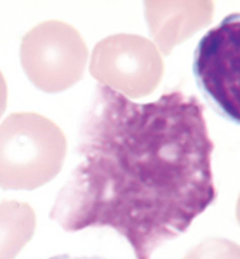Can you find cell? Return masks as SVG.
<instances>
[{
	"instance_id": "30bf717a",
	"label": "cell",
	"mask_w": 240,
	"mask_h": 259,
	"mask_svg": "<svg viewBox=\"0 0 240 259\" xmlns=\"http://www.w3.org/2000/svg\"><path fill=\"white\" fill-rule=\"evenodd\" d=\"M49 259H105V257H87V256H70V254H61V256H53Z\"/></svg>"
},
{
	"instance_id": "52a82bcc",
	"label": "cell",
	"mask_w": 240,
	"mask_h": 259,
	"mask_svg": "<svg viewBox=\"0 0 240 259\" xmlns=\"http://www.w3.org/2000/svg\"><path fill=\"white\" fill-rule=\"evenodd\" d=\"M37 228L33 207L26 202H0V259H16Z\"/></svg>"
},
{
	"instance_id": "7a4b0ae2",
	"label": "cell",
	"mask_w": 240,
	"mask_h": 259,
	"mask_svg": "<svg viewBox=\"0 0 240 259\" xmlns=\"http://www.w3.org/2000/svg\"><path fill=\"white\" fill-rule=\"evenodd\" d=\"M65 157V133L46 115L18 111L0 123L2 190H37L61 172Z\"/></svg>"
},
{
	"instance_id": "ba28073f",
	"label": "cell",
	"mask_w": 240,
	"mask_h": 259,
	"mask_svg": "<svg viewBox=\"0 0 240 259\" xmlns=\"http://www.w3.org/2000/svg\"><path fill=\"white\" fill-rule=\"evenodd\" d=\"M183 259H238V244L226 238H209Z\"/></svg>"
},
{
	"instance_id": "8992f818",
	"label": "cell",
	"mask_w": 240,
	"mask_h": 259,
	"mask_svg": "<svg viewBox=\"0 0 240 259\" xmlns=\"http://www.w3.org/2000/svg\"><path fill=\"white\" fill-rule=\"evenodd\" d=\"M148 30L160 54L169 56L174 46L185 42L213 21V2H146Z\"/></svg>"
},
{
	"instance_id": "3957f363",
	"label": "cell",
	"mask_w": 240,
	"mask_h": 259,
	"mask_svg": "<svg viewBox=\"0 0 240 259\" xmlns=\"http://www.w3.org/2000/svg\"><path fill=\"white\" fill-rule=\"evenodd\" d=\"M19 58L30 82L42 93L54 94L82 80L89 49L77 28L51 19L25 33Z\"/></svg>"
},
{
	"instance_id": "5b68a950",
	"label": "cell",
	"mask_w": 240,
	"mask_h": 259,
	"mask_svg": "<svg viewBox=\"0 0 240 259\" xmlns=\"http://www.w3.org/2000/svg\"><path fill=\"white\" fill-rule=\"evenodd\" d=\"M197 85L218 113L240 122V14H230L200 38L193 54Z\"/></svg>"
},
{
	"instance_id": "6da1fadb",
	"label": "cell",
	"mask_w": 240,
	"mask_h": 259,
	"mask_svg": "<svg viewBox=\"0 0 240 259\" xmlns=\"http://www.w3.org/2000/svg\"><path fill=\"white\" fill-rule=\"evenodd\" d=\"M214 141L197 96L176 89L134 103L98 85L80 127V164L49 218L65 232L111 228L151 259L218 198Z\"/></svg>"
},
{
	"instance_id": "9c48e42d",
	"label": "cell",
	"mask_w": 240,
	"mask_h": 259,
	"mask_svg": "<svg viewBox=\"0 0 240 259\" xmlns=\"http://www.w3.org/2000/svg\"><path fill=\"white\" fill-rule=\"evenodd\" d=\"M6 108H7V82L2 70H0V118H2Z\"/></svg>"
},
{
	"instance_id": "277c9868",
	"label": "cell",
	"mask_w": 240,
	"mask_h": 259,
	"mask_svg": "<svg viewBox=\"0 0 240 259\" xmlns=\"http://www.w3.org/2000/svg\"><path fill=\"white\" fill-rule=\"evenodd\" d=\"M99 85L127 99H141L153 93L164 77L162 54L145 37L117 33L96 44L89 63Z\"/></svg>"
}]
</instances>
